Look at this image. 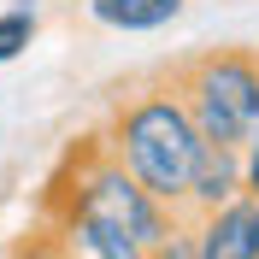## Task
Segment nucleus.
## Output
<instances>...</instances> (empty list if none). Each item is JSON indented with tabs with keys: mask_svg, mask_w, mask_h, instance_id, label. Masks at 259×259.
<instances>
[{
	"mask_svg": "<svg viewBox=\"0 0 259 259\" xmlns=\"http://www.w3.org/2000/svg\"><path fill=\"white\" fill-rule=\"evenodd\" d=\"M100 142L112 147V159L159 206H171V212L189 206V183H194L200 153H206V136L189 118L177 82H153V89L124 95L106 118V130H100Z\"/></svg>",
	"mask_w": 259,
	"mask_h": 259,
	"instance_id": "nucleus-1",
	"label": "nucleus"
},
{
	"mask_svg": "<svg viewBox=\"0 0 259 259\" xmlns=\"http://www.w3.org/2000/svg\"><path fill=\"white\" fill-rule=\"evenodd\" d=\"M53 212H71V218H95V224H106V230H124L130 242H142V247H153L165 230L183 218V212L159 206V200L112 159V147L100 142V130L82 136V142L65 153V165L53 171L48 194H41V218H53Z\"/></svg>",
	"mask_w": 259,
	"mask_h": 259,
	"instance_id": "nucleus-2",
	"label": "nucleus"
},
{
	"mask_svg": "<svg viewBox=\"0 0 259 259\" xmlns=\"http://www.w3.org/2000/svg\"><path fill=\"white\" fill-rule=\"evenodd\" d=\"M171 82H177L189 118L200 124V136L212 147H242L247 142V130L259 118V53H247V48L194 53Z\"/></svg>",
	"mask_w": 259,
	"mask_h": 259,
	"instance_id": "nucleus-3",
	"label": "nucleus"
},
{
	"mask_svg": "<svg viewBox=\"0 0 259 259\" xmlns=\"http://www.w3.org/2000/svg\"><path fill=\"white\" fill-rule=\"evenodd\" d=\"M194 242L200 259H259V200L242 194L230 206L194 212Z\"/></svg>",
	"mask_w": 259,
	"mask_h": 259,
	"instance_id": "nucleus-4",
	"label": "nucleus"
},
{
	"mask_svg": "<svg viewBox=\"0 0 259 259\" xmlns=\"http://www.w3.org/2000/svg\"><path fill=\"white\" fill-rule=\"evenodd\" d=\"M41 224L59 236V247L71 259H147L142 242H130L124 230H106L95 224V218H71V212H53V218H41Z\"/></svg>",
	"mask_w": 259,
	"mask_h": 259,
	"instance_id": "nucleus-5",
	"label": "nucleus"
},
{
	"mask_svg": "<svg viewBox=\"0 0 259 259\" xmlns=\"http://www.w3.org/2000/svg\"><path fill=\"white\" fill-rule=\"evenodd\" d=\"M247 183H242V147H212L200 153L194 165V183H189V206L183 212H212V206H230V200H242Z\"/></svg>",
	"mask_w": 259,
	"mask_h": 259,
	"instance_id": "nucleus-6",
	"label": "nucleus"
},
{
	"mask_svg": "<svg viewBox=\"0 0 259 259\" xmlns=\"http://www.w3.org/2000/svg\"><path fill=\"white\" fill-rule=\"evenodd\" d=\"M189 0H89V18L100 30H118V35H153L165 24H177Z\"/></svg>",
	"mask_w": 259,
	"mask_h": 259,
	"instance_id": "nucleus-7",
	"label": "nucleus"
},
{
	"mask_svg": "<svg viewBox=\"0 0 259 259\" xmlns=\"http://www.w3.org/2000/svg\"><path fill=\"white\" fill-rule=\"evenodd\" d=\"M35 35H41V18H35V6H6V12H0V65L24 59Z\"/></svg>",
	"mask_w": 259,
	"mask_h": 259,
	"instance_id": "nucleus-8",
	"label": "nucleus"
},
{
	"mask_svg": "<svg viewBox=\"0 0 259 259\" xmlns=\"http://www.w3.org/2000/svg\"><path fill=\"white\" fill-rule=\"evenodd\" d=\"M0 259H71V253L59 247V236H53L48 224H35V230H24V236H18Z\"/></svg>",
	"mask_w": 259,
	"mask_h": 259,
	"instance_id": "nucleus-9",
	"label": "nucleus"
},
{
	"mask_svg": "<svg viewBox=\"0 0 259 259\" xmlns=\"http://www.w3.org/2000/svg\"><path fill=\"white\" fill-rule=\"evenodd\" d=\"M147 259H200V242H194V218H177L159 242L147 247Z\"/></svg>",
	"mask_w": 259,
	"mask_h": 259,
	"instance_id": "nucleus-10",
	"label": "nucleus"
},
{
	"mask_svg": "<svg viewBox=\"0 0 259 259\" xmlns=\"http://www.w3.org/2000/svg\"><path fill=\"white\" fill-rule=\"evenodd\" d=\"M242 183L259 200V118H253V130H247V142H242Z\"/></svg>",
	"mask_w": 259,
	"mask_h": 259,
	"instance_id": "nucleus-11",
	"label": "nucleus"
}]
</instances>
